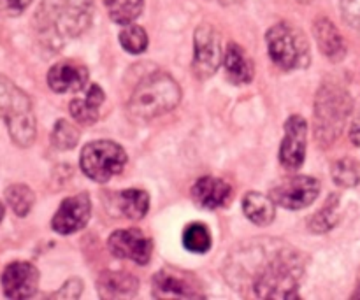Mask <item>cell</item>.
I'll list each match as a JSON object with an SVG mask.
<instances>
[{
    "instance_id": "obj_1",
    "label": "cell",
    "mask_w": 360,
    "mask_h": 300,
    "mask_svg": "<svg viewBox=\"0 0 360 300\" xmlns=\"http://www.w3.org/2000/svg\"><path fill=\"white\" fill-rule=\"evenodd\" d=\"M94 0H42L35 14V28L42 44L60 49L90 27Z\"/></svg>"
},
{
    "instance_id": "obj_2",
    "label": "cell",
    "mask_w": 360,
    "mask_h": 300,
    "mask_svg": "<svg viewBox=\"0 0 360 300\" xmlns=\"http://www.w3.org/2000/svg\"><path fill=\"white\" fill-rule=\"evenodd\" d=\"M301 274V256L292 249L276 246L273 253L255 262V273L252 274L253 294L259 299L297 297Z\"/></svg>"
},
{
    "instance_id": "obj_3",
    "label": "cell",
    "mask_w": 360,
    "mask_h": 300,
    "mask_svg": "<svg viewBox=\"0 0 360 300\" xmlns=\"http://www.w3.org/2000/svg\"><path fill=\"white\" fill-rule=\"evenodd\" d=\"M181 102V88L165 72H155L141 79L130 97L129 115L137 122H150L172 111Z\"/></svg>"
},
{
    "instance_id": "obj_4",
    "label": "cell",
    "mask_w": 360,
    "mask_h": 300,
    "mask_svg": "<svg viewBox=\"0 0 360 300\" xmlns=\"http://www.w3.org/2000/svg\"><path fill=\"white\" fill-rule=\"evenodd\" d=\"M0 119H4L13 143L28 148L35 139V115L32 100L21 88L0 76Z\"/></svg>"
},
{
    "instance_id": "obj_5",
    "label": "cell",
    "mask_w": 360,
    "mask_h": 300,
    "mask_svg": "<svg viewBox=\"0 0 360 300\" xmlns=\"http://www.w3.org/2000/svg\"><path fill=\"white\" fill-rule=\"evenodd\" d=\"M352 112V97L336 84H323L315 100V139L330 146L343 132Z\"/></svg>"
},
{
    "instance_id": "obj_6",
    "label": "cell",
    "mask_w": 360,
    "mask_h": 300,
    "mask_svg": "<svg viewBox=\"0 0 360 300\" xmlns=\"http://www.w3.org/2000/svg\"><path fill=\"white\" fill-rule=\"evenodd\" d=\"M267 49L278 67L285 70L304 69L309 65V42L302 30L290 23H278L267 32Z\"/></svg>"
},
{
    "instance_id": "obj_7",
    "label": "cell",
    "mask_w": 360,
    "mask_h": 300,
    "mask_svg": "<svg viewBox=\"0 0 360 300\" xmlns=\"http://www.w3.org/2000/svg\"><path fill=\"white\" fill-rule=\"evenodd\" d=\"M127 153L112 141H94L81 151V171L97 183H105L123 171Z\"/></svg>"
},
{
    "instance_id": "obj_8",
    "label": "cell",
    "mask_w": 360,
    "mask_h": 300,
    "mask_svg": "<svg viewBox=\"0 0 360 300\" xmlns=\"http://www.w3.org/2000/svg\"><path fill=\"white\" fill-rule=\"evenodd\" d=\"M224 62L220 34L211 25H200L193 35V72L200 79H207Z\"/></svg>"
},
{
    "instance_id": "obj_9",
    "label": "cell",
    "mask_w": 360,
    "mask_h": 300,
    "mask_svg": "<svg viewBox=\"0 0 360 300\" xmlns=\"http://www.w3.org/2000/svg\"><path fill=\"white\" fill-rule=\"evenodd\" d=\"M108 246L116 259L132 260L139 266H146L153 253V241L137 228L116 230L109 237Z\"/></svg>"
},
{
    "instance_id": "obj_10",
    "label": "cell",
    "mask_w": 360,
    "mask_h": 300,
    "mask_svg": "<svg viewBox=\"0 0 360 300\" xmlns=\"http://www.w3.org/2000/svg\"><path fill=\"white\" fill-rule=\"evenodd\" d=\"M320 193V183L309 176H295L273 190L274 204L285 209H302L315 202Z\"/></svg>"
},
{
    "instance_id": "obj_11",
    "label": "cell",
    "mask_w": 360,
    "mask_h": 300,
    "mask_svg": "<svg viewBox=\"0 0 360 300\" xmlns=\"http://www.w3.org/2000/svg\"><path fill=\"white\" fill-rule=\"evenodd\" d=\"M308 123L302 116H290L285 123V139L280 148V160L283 167L295 171L304 164Z\"/></svg>"
},
{
    "instance_id": "obj_12",
    "label": "cell",
    "mask_w": 360,
    "mask_h": 300,
    "mask_svg": "<svg viewBox=\"0 0 360 300\" xmlns=\"http://www.w3.org/2000/svg\"><path fill=\"white\" fill-rule=\"evenodd\" d=\"M91 202L86 193H77V195L69 197L62 202L58 211L51 220L53 230L62 235L74 234L81 230L90 220Z\"/></svg>"
},
{
    "instance_id": "obj_13",
    "label": "cell",
    "mask_w": 360,
    "mask_h": 300,
    "mask_svg": "<svg viewBox=\"0 0 360 300\" xmlns=\"http://www.w3.org/2000/svg\"><path fill=\"white\" fill-rule=\"evenodd\" d=\"M151 294L155 299H200L204 294L195 281L179 270H158L153 278Z\"/></svg>"
},
{
    "instance_id": "obj_14",
    "label": "cell",
    "mask_w": 360,
    "mask_h": 300,
    "mask_svg": "<svg viewBox=\"0 0 360 300\" xmlns=\"http://www.w3.org/2000/svg\"><path fill=\"white\" fill-rule=\"evenodd\" d=\"M39 287V270L28 262H13L2 274V290L7 299H28Z\"/></svg>"
},
{
    "instance_id": "obj_15",
    "label": "cell",
    "mask_w": 360,
    "mask_h": 300,
    "mask_svg": "<svg viewBox=\"0 0 360 300\" xmlns=\"http://www.w3.org/2000/svg\"><path fill=\"white\" fill-rule=\"evenodd\" d=\"M88 83V69L77 62H58L48 72V84L56 93L79 91Z\"/></svg>"
},
{
    "instance_id": "obj_16",
    "label": "cell",
    "mask_w": 360,
    "mask_h": 300,
    "mask_svg": "<svg viewBox=\"0 0 360 300\" xmlns=\"http://www.w3.org/2000/svg\"><path fill=\"white\" fill-rule=\"evenodd\" d=\"M193 200L204 209H218L227 206L232 197V188L227 181L218 178H200L192 188Z\"/></svg>"
},
{
    "instance_id": "obj_17",
    "label": "cell",
    "mask_w": 360,
    "mask_h": 300,
    "mask_svg": "<svg viewBox=\"0 0 360 300\" xmlns=\"http://www.w3.org/2000/svg\"><path fill=\"white\" fill-rule=\"evenodd\" d=\"M97 288L102 299H127L136 295V292L139 290V281L132 274L104 270L98 276Z\"/></svg>"
},
{
    "instance_id": "obj_18",
    "label": "cell",
    "mask_w": 360,
    "mask_h": 300,
    "mask_svg": "<svg viewBox=\"0 0 360 300\" xmlns=\"http://www.w3.org/2000/svg\"><path fill=\"white\" fill-rule=\"evenodd\" d=\"M224 69L227 74V79L234 84H246L253 79V62L241 46L231 44L227 46L224 55Z\"/></svg>"
},
{
    "instance_id": "obj_19",
    "label": "cell",
    "mask_w": 360,
    "mask_h": 300,
    "mask_svg": "<svg viewBox=\"0 0 360 300\" xmlns=\"http://www.w3.org/2000/svg\"><path fill=\"white\" fill-rule=\"evenodd\" d=\"M104 91L97 84H91L86 90L84 97L74 98L69 105L70 116L81 125H94L98 119V111L101 105L104 104Z\"/></svg>"
},
{
    "instance_id": "obj_20",
    "label": "cell",
    "mask_w": 360,
    "mask_h": 300,
    "mask_svg": "<svg viewBox=\"0 0 360 300\" xmlns=\"http://www.w3.org/2000/svg\"><path fill=\"white\" fill-rule=\"evenodd\" d=\"M315 37L319 42L320 49L323 51V55L329 56L333 62H341L347 55V48H345V41L341 37L340 30L334 27V23L327 18H319L315 21Z\"/></svg>"
},
{
    "instance_id": "obj_21",
    "label": "cell",
    "mask_w": 360,
    "mask_h": 300,
    "mask_svg": "<svg viewBox=\"0 0 360 300\" xmlns=\"http://www.w3.org/2000/svg\"><path fill=\"white\" fill-rule=\"evenodd\" d=\"M243 211H245L246 218L253 221L255 225L266 227L276 216V207H274V200L266 197L264 193L250 192L243 199Z\"/></svg>"
},
{
    "instance_id": "obj_22",
    "label": "cell",
    "mask_w": 360,
    "mask_h": 300,
    "mask_svg": "<svg viewBox=\"0 0 360 300\" xmlns=\"http://www.w3.org/2000/svg\"><path fill=\"white\" fill-rule=\"evenodd\" d=\"M120 213L130 220H141L146 216L148 207H150V195L144 190H127L118 195Z\"/></svg>"
},
{
    "instance_id": "obj_23",
    "label": "cell",
    "mask_w": 360,
    "mask_h": 300,
    "mask_svg": "<svg viewBox=\"0 0 360 300\" xmlns=\"http://www.w3.org/2000/svg\"><path fill=\"white\" fill-rule=\"evenodd\" d=\"M109 18L118 25H130L143 13L144 0H104Z\"/></svg>"
},
{
    "instance_id": "obj_24",
    "label": "cell",
    "mask_w": 360,
    "mask_h": 300,
    "mask_svg": "<svg viewBox=\"0 0 360 300\" xmlns=\"http://www.w3.org/2000/svg\"><path fill=\"white\" fill-rule=\"evenodd\" d=\"M6 200L11 209L16 213V216L25 218L34 206L35 195L27 185H11L6 190Z\"/></svg>"
},
{
    "instance_id": "obj_25",
    "label": "cell",
    "mask_w": 360,
    "mask_h": 300,
    "mask_svg": "<svg viewBox=\"0 0 360 300\" xmlns=\"http://www.w3.org/2000/svg\"><path fill=\"white\" fill-rule=\"evenodd\" d=\"M183 246L192 253H206L211 248L210 228L204 223H192L183 232Z\"/></svg>"
},
{
    "instance_id": "obj_26",
    "label": "cell",
    "mask_w": 360,
    "mask_h": 300,
    "mask_svg": "<svg viewBox=\"0 0 360 300\" xmlns=\"http://www.w3.org/2000/svg\"><path fill=\"white\" fill-rule=\"evenodd\" d=\"M333 179L343 188H354L360 181V165L354 158H341L333 165Z\"/></svg>"
},
{
    "instance_id": "obj_27",
    "label": "cell",
    "mask_w": 360,
    "mask_h": 300,
    "mask_svg": "<svg viewBox=\"0 0 360 300\" xmlns=\"http://www.w3.org/2000/svg\"><path fill=\"white\" fill-rule=\"evenodd\" d=\"M77 141H79V132H77L76 126L67 119H58L51 133L53 146L60 151H67L72 150Z\"/></svg>"
},
{
    "instance_id": "obj_28",
    "label": "cell",
    "mask_w": 360,
    "mask_h": 300,
    "mask_svg": "<svg viewBox=\"0 0 360 300\" xmlns=\"http://www.w3.org/2000/svg\"><path fill=\"white\" fill-rule=\"evenodd\" d=\"M120 42H122L125 51L132 53V55H139L148 48V34L143 27L130 25L120 34Z\"/></svg>"
},
{
    "instance_id": "obj_29",
    "label": "cell",
    "mask_w": 360,
    "mask_h": 300,
    "mask_svg": "<svg viewBox=\"0 0 360 300\" xmlns=\"http://www.w3.org/2000/svg\"><path fill=\"white\" fill-rule=\"evenodd\" d=\"M336 209H338V197L333 195L329 200H327L326 207H322V209L313 216L311 223H309L311 230L319 232V234L320 232H329L338 221Z\"/></svg>"
},
{
    "instance_id": "obj_30",
    "label": "cell",
    "mask_w": 360,
    "mask_h": 300,
    "mask_svg": "<svg viewBox=\"0 0 360 300\" xmlns=\"http://www.w3.org/2000/svg\"><path fill=\"white\" fill-rule=\"evenodd\" d=\"M32 0H0V16L2 18H14L20 16Z\"/></svg>"
},
{
    "instance_id": "obj_31",
    "label": "cell",
    "mask_w": 360,
    "mask_h": 300,
    "mask_svg": "<svg viewBox=\"0 0 360 300\" xmlns=\"http://www.w3.org/2000/svg\"><path fill=\"white\" fill-rule=\"evenodd\" d=\"M341 11L352 27L360 28V0H341Z\"/></svg>"
},
{
    "instance_id": "obj_32",
    "label": "cell",
    "mask_w": 360,
    "mask_h": 300,
    "mask_svg": "<svg viewBox=\"0 0 360 300\" xmlns=\"http://www.w3.org/2000/svg\"><path fill=\"white\" fill-rule=\"evenodd\" d=\"M81 285H83V283H81L79 280L67 281V283L62 287V290L56 292V294L53 295V297H56V299H77V297H79L81 292H77V290L72 292V288L81 287Z\"/></svg>"
},
{
    "instance_id": "obj_33",
    "label": "cell",
    "mask_w": 360,
    "mask_h": 300,
    "mask_svg": "<svg viewBox=\"0 0 360 300\" xmlns=\"http://www.w3.org/2000/svg\"><path fill=\"white\" fill-rule=\"evenodd\" d=\"M350 136H352V141H354V144L360 146V119L355 122V125H354V129H352Z\"/></svg>"
},
{
    "instance_id": "obj_34",
    "label": "cell",
    "mask_w": 360,
    "mask_h": 300,
    "mask_svg": "<svg viewBox=\"0 0 360 300\" xmlns=\"http://www.w3.org/2000/svg\"><path fill=\"white\" fill-rule=\"evenodd\" d=\"M221 6H236V4H241L243 0H218Z\"/></svg>"
},
{
    "instance_id": "obj_35",
    "label": "cell",
    "mask_w": 360,
    "mask_h": 300,
    "mask_svg": "<svg viewBox=\"0 0 360 300\" xmlns=\"http://www.w3.org/2000/svg\"><path fill=\"white\" fill-rule=\"evenodd\" d=\"M2 218H4V206L2 202H0V221H2Z\"/></svg>"
},
{
    "instance_id": "obj_36",
    "label": "cell",
    "mask_w": 360,
    "mask_h": 300,
    "mask_svg": "<svg viewBox=\"0 0 360 300\" xmlns=\"http://www.w3.org/2000/svg\"><path fill=\"white\" fill-rule=\"evenodd\" d=\"M299 2H302V4H306V2H309V0H299Z\"/></svg>"
}]
</instances>
